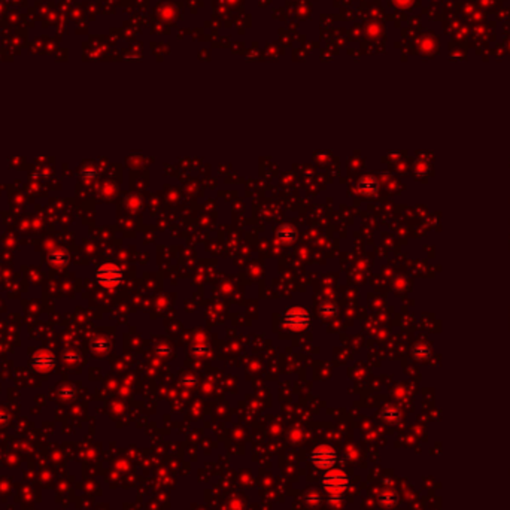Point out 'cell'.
<instances>
[{"label":"cell","mask_w":510,"mask_h":510,"mask_svg":"<svg viewBox=\"0 0 510 510\" xmlns=\"http://www.w3.org/2000/svg\"><path fill=\"white\" fill-rule=\"evenodd\" d=\"M336 312H337V306L334 303H330V301L322 303L321 307H319V313H321L322 318H331V316L336 315Z\"/></svg>","instance_id":"30bf717a"},{"label":"cell","mask_w":510,"mask_h":510,"mask_svg":"<svg viewBox=\"0 0 510 510\" xmlns=\"http://www.w3.org/2000/svg\"><path fill=\"white\" fill-rule=\"evenodd\" d=\"M47 263L53 269H64L69 264V252L64 248H54L48 252Z\"/></svg>","instance_id":"8992f818"},{"label":"cell","mask_w":510,"mask_h":510,"mask_svg":"<svg viewBox=\"0 0 510 510\" xmlns=\"http://www.w3.org/2000/svg\"><path fill=\"white\" fill-rule=\"evenodd\" d=\"M321 483H322V488L330 495H342L346 491L348 485H349V479H348V476L343 471L331 470V471L324 474Z\"/></svg>","instance_id":"6da1fadb"},{"label":"cell","mask_w":510,"mask_h":510,"mask_svg":"<svg viewBox=\"0 0 510 510\" xmlns=\"http://www.w3.org/2000/svg\"><path fill=\"white\" fill-rule=\"evenodd\" d=\"M63 360L66 361V363H78L79 361V354L78 352H75V351H67L66 354H63Z\"/></svg>","instance_id":"8fae6325"},{"label":"cell","mask_w":510,"mask_h":510,"mask_svg":"<svg viewBox=\"0 0 510 510\" xmlns=\"http://www.w3.org/2000/svg\"><path fill=\"white\" fill-rule=\"evenodd\" d=\"M90 348L96 354H105V352L109 351V342L103 339V337H94L90 343Z\"/></svg>","instance_id":"ba28073f"},{"label":"cell","mask_w":510,"mask_h":510,"mask_svg":"<svg viewBox=\"0 0 510 510\" xmlns=\"http://www.w3.org/2000/svg\"><path fill=\"white\" fill-rule=\"evenodd\" d=\"M56 366V354L50 349H39L32 357V367L38 372H50Z\"/></svg>","instance_id":"5b68a950"},{"label":"cell","mask_w":510,"mask_h":510,"mask_svg":"<svg viewBox=\"0 0 510 510\" xmlns=\"http://www.w3.org/2000/svg\"><path fill=\"white\" fill-rule=\"evenodd\" d=\"M310 461L315 467L318 468H322V470H327V468H331L336 461H337V453L333 448L330 446H325V445H321L318 448H315L312 453H310Z\"/></svg>","instance_id":"3957f363"},{"label":"cell","mask_w":510,"mask_h":510,"mask_svg":"<svg viewBox=\"0 0 510 510\" xmlns=\"http://www.w3.org/2000/svg\"><path fill=\"white\" fill-rule=\"evenodd\" d=\"M96 170H93V169H85V170H82L81 172V176L82 178H96Z\"/></svg>","instance_id":"7c38bea8"},{"label":"cell","mask_w":510,"mask_h":510,"mask_svg":"<svg viewBox=\"0 0 510 510\" xmlns=\"http://www.w3.org/2000/svg\"><path fill=\"white\" fill-rule=\"evenodd\" d=\"M376 190H378V182L373 178H364L360 182V191L364 194H373L376 193Z\"/></svg>","instance_id":"9c48e42d"},{"label":"cell","mask_w":510,"mask_h":510,"mask_svg":"<svg viewBox=\"0 0 510 510\" xmlns=\"http://www.w3.org/2000/svg\"><path fill=\"white\" fill-rule=\"evenodd\" d=\"M276 237H278V240H279L281 243H283V245H291V243H294L295 239H297V231H295V228L292 226L283 224V226L278 230Z\"/></svg>","instance_id":"52a82bcc"},{"label":"cell","mask_w":510,"mask_h":510,"mask_svg":"<svg viewBox=\"0 0 510 510\" xmlns=\"http://www.w3.org/2000/svg\"><path fill=\"white\" fill-rule=\"evenodd\" d=\"M285 325L294 331H301L304 328H307L309 322H310V316L307 313V310L301 309V307H294L291 310H288L285 313Z\"/></svg>","instance_id":"277c9868"},{"label":"cell","mask_w":510,"mask_h":510,"mask_svg":"<svg viewBox=\"0 0 510 510\" xmlns=\"http://www.w3.org/2000/svg\"><path fill=\"white\" fill-rule=\"evenodd\" d=\"M96 281L103 288L112 289L122 282V270L116 264H103L96 270Z\"/></svg>","instance_id":"7a4b0ae2"}]
</instances>
